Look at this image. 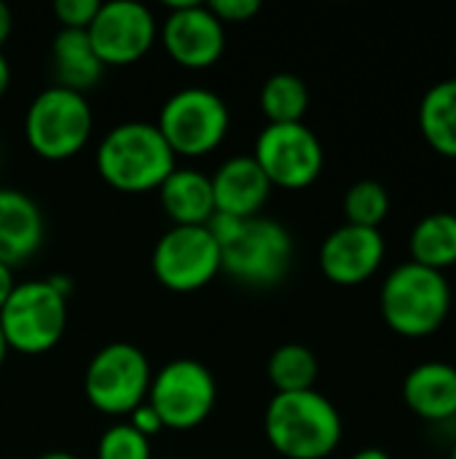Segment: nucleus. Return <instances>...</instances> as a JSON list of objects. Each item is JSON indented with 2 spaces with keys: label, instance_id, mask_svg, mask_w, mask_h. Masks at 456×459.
I'll return each mask as SVG.
<instances>
[{
  "label": "nucleus",
  "instance_id": "11",
  "mask_svg": "<svg viewBox=\"0 0 456 459\" xmlns=\"http://www.w3.org/2000/svg\"><path fill=\"white\" fill-rule=\"evenodd\" d=\"M153 277L172 293H194L220 274V247L207 226H172L151 255Z\"/></svg>",
  "mask_w": 456,
  "mask_h": 459
},
{
  "label": "nucleus",
  "instance_id": "28",
  "mask_svg": "<svg viewBox=\"0 0 456 459\" xmlns=\"http://www.w3.org/2000/svg\"><path fill=\"white\" fill-rule=\"evenodd\" d=\"M129 425H132L140 436H145L148 441L164 430V422L159 420V414L151 409V403H148V401H145L142 406H137V409L129 414Z\"/></svg>",
  "mask_w": 456,
  "mask_h": 459
},
{
  "label": "nucleus",
  "instance_id": "16",
  "mask_svg": "<svg viewBox=\"0 0 456 459\" xmlns=\"http://www.w3.org/2000/svg\"><path fill=\"white\" fill-rule=\"evenodd\" d=\"M46 239V221L32 196L19 188H0V264H27Z\"/></svg>",
  "mask_w": 456,
  "mask_h": 459
},
{
  "label": "nucleus",
  "instance_id": "33",
  "mask_svg": "<svg viewBox=\"0 0 456 459\" xmlns=\"http://www.w3.org/2000/svg\"><path fill=\"white\" fill-rule=\"evenodd\" d=\"M38 459H78L75 455H70V452H46L43 457Z\"/></svg>",
  "mask_w": 456,
  "mask_h": 459
},
{
  "label": "nucleus",
  "instance_id": "20",
  "mask_svg": "<svg viewBox=\"0 0 456 459\" xmlns=\"http://www.w3.org/2000/svg\"><path fill=\"white\" fill-rule=\"evenodd\" d=\"M419 129L427 145L456 159V78L433 83L419 102Z\"/></svg>",
  "mask_w": 456,
  "mask_h": 459
},
{
  "label": "nucleus",
  "instance_id": "27",
  "mask_svg": "<svg viewBox=\"0 0 456 459\" xmlns=\"http://www.w3.org/2000/svg\"><path fill=\"white\" fill-rule=\"evenodd\" d=\"M207 8L218 16V22L226 27V24H242V22H250L258 11H261V3L258 0H212L207 3Z\"/></svg>",
  "mask_w": 456,
  "mask_h": 459
},
{
  "label": "nucleus",
  "instance_id": "19",
  "mask_svg": "<svg viewBox=\"0 0 456 459\" xmlns=\"http://www.w3.org/2000/svg\"><path fill=\"white\" fill-rule=\"evenodd\" d=\"M56 86L86 94L102 81L105 65L99 62L86 30H59L51 48Z\"/></svg>",
  "mask_w": 456,
  "mask_h": 459
},
{
  "label": "nucleus",
  "instance_id": "14",
  "mask_svg": "<svg viewBox=\"0 0 456 459\" xmlns=\"http://www.w3.org/2000/svg\"><path fill=\"white\" fill-rule=\"evenodd\" d=\"M387 245L379 229L344 223L333 229L320 247V269L325 280L341 288L368 282L384 264Z\"/></svg>",
  "mask_w": 456,
  "mask_h": 459
},
{
  "label": "nucleus",
  "instance_id": "34",
  "mask_svg": "<svg viewBox=\"0 0 456 459\" xmlns=\"http://www.w3.org/2000/svg\"><path fill=\"white\" fill-rule=\"evenodd\" d=\"M5 355H8V347H5V339H3V333H0V368H3V363H5Z\"/></svg>",
  "mask_w": 456,
  "mask_h": 459
},
{
  "label": "nucleus",
  "instance_id": "24",
  "mask_svg": "<svg viewBox=\"0 0 456 459\" xmlns=\"http://www.w3.org/2000/svg\"><path fill=\"white\" fill-rule=\"evenodd\" d=\"M347 223L363 229H379L390 215V194L379 180H357L344 194Z\"/></svg>",
  "mask_w": 456,
  "mask_h": 459
},
{
  "label": "nucleus",
  "instance_id": "23",
  "mask_svg": "<svg viewBox=\"0 0 456 459\" xmlns=\"http://www.w3.org/2000/svg\"><path fill=\"white\" fill-rule=\"evenodd\" d=\"M269 382L277 393H304L314 390L320 377L317 355L304 344H282L269 358Z\"/></svg>",
  "mask_w": 456,
  "mask_h": 459
},
{
  "label": "nucleus",
  "instance_id": "2",
  "mask_svg": "<svg viewBox=\"0 0 456 459\" xmlns=\"http://www.w3.org/2000/svg\"><path fill=\"white\" fill-rule=\"evenodd\" d=\"M263 430L280 457L325 459L339 449L344 422L339 409L317 390L274 393L263 417Z\"/></svg>",
  "mask_w": 456,
  "mask_h": 459
},
{
  "label": "nucleus",
  "instance_id": "7",
  "mask_svg": "<svg viewBox=\"0 0 456 459\" xmlns=\"http://www.w3.org/2000/svg\"><path fill=\"white\" fill-rule=\"evenodd\" d=\"M156 126L175 156L199 159L220 148L231 126V113L220 94L188 86L161 105Z\"/></svg>",
  "mask_w": 456,
  "mask_h": 459
},
{
  "label": "nucleus",
  "instance_id": "12",
  "mask_svg": "<svg viewBox=\"0 0 456 459\" xmlns=\"http://www.w3.org/2000/svg\"><path fill=\"white\" fill-rule=\"evenodd\" d=\"M86 35L105 67H121L142 59L153 48L159 38V24L145 3L110 0L99 3V11Z\"/></svg>",
  "mask_w": 456,
  "mask_h": 459
},
{
  "label": "nucleus",
  "instance_id": "6",
  "mask_svg": "<svg viewBox=\"0 0 456 459\" xmlns=\"http://www.w3.org/2000/svg\"><path fill=\"white\" fill-rule=\"evenodd\" d=\"M67 328V299L48 280L13 285L0 309V333L5 347L19 355H43L54 350Z\"/></svg>",
  "mask_w": 456,
  "mask_h": 459
},
{
  "label": "nucleus",
  "instance_id": "29",
  "mask_svg": "<svg viewBox=\"0 0 456 459\" xmlns=\"http://www.w3.org/2000/svg\"><path fill=\"white\" fill-rule=\"evenodd\" d=\"M13 285H16V282H13V269H8L5 264H0V309H3V304L8 301Z\"/></svg>",
  "mask_w": 456,
  "mask_h": 459
},
{
  "label": "nucleus",
  "instance_id": "13",
  "mask_svg": "<svg viewBox=\"0 0 456 459\" xmlns=\"http://www.w3.org/2000/svg\"><path fill=\"white\" fill-rule=\"evenodd\" d=\"M169 13L159 30L169 59L185 70H207L218 65L226 51V27L218 16L196 0L167 3Z\"/></svg>",
  "mask_w": 456,
  "mask_h": 459
},
{
  "label": "nucleus",
  "instance_id": "32",
  "mask_svg": "<svg viewBox=\"0 0 456 459\" xmlns=\"http://www.w3.org/2000/svg\"><path fill=\"white\" fill-rule=\"evenodd\" d=\"M349 459H392L384 449H379V446H368V449H360V452H355Z\"/></svg>",
  "mask_w": 456,
  "mask_h": 459
},
{
  "label": "nucleus",
  "instance_id": "10",
  "mask_svg": "<svg viewBox=\"0 0 456 459\" xmlns=\"http://www.w3.org/2000/svg\"><path fill=\"white\" fill-rule=\"evenodd\" d=\"M253 159L269 178L271 188L277 186L288 191L309 188L325 167L323 143L304 121L266 124L255 140Z\"/></svg>",
  "mask_w": 456,
  "mask_h": 459
},
{
  "label": "nucleus",
  "instance_id": "36",
  "mask_svg": "<svg viewBox=\"0 0 456 459\" xmlns=\"http://www.w3.org/2000/svg\"><path fill=\"white\" fill-rule=\"evenodd\" d=\"M0 156H3V148H0Z\"/></svg>",
  "mask_w": 456,
  "mask_h": 459
},
{
  "label": "nucleus",
  "instance_id": "21",
  "mask_svg": "<svg viewBox=\"0 0 456 459\" xmlns=\"http://www.w3.org/2000/svg\"><path fill=\"white\" fill-rule=\"evenodd\" d=\"M409 253L414 264L441 274L456 266V212L425 215L409 237Z\"/></svg>",
  "mask_w": 456,
  "mask_h": 459
},
{
  "label": "nucleus",
  "instance_id": "17",
  "mask_svg": "<svg viewBox=\"0 0 456 459\" xmlns=\"http://www.w3.org/2000/svg\"><path fill=\"white\" fill-rule=\"evenodd\" d=\"M403 401L425 422L456 420V366L446 360L414 366L403 379Z\"/></svg>",
  "mask_w": 456,
  "mask_h": 459
},
{
  "label": "nucleus",
  "instance_id": "4",
  "mask_svg": "<svg viewBox=\"0 0 456 459\" xmlns=\"http://www.w3.org/2000/svg\"><path fill=\"white\" fill-rule=\"evenodd\" d=\"M379 309L390 331L403 339L433 336L452 312V285L446 274L414 261L395 266L379 290Z\"/></svg>",
  "mask_w": 456,
  "mask_h": 459
},
{
  "label": "nucleus",
  "instance_id": "26",
  "mask_svg": "<svg viewBox=\"0 0 456 459\" xmlns=\"http://www.w3.org/2000/svg\"><path fill=\"white\" fill-rule=\"evenodd\" d=\"M99 11V0H56L54 16L62 30H89Z\"/></svg>",
  "mask_w": 456,
  "mask_h": 459
},
{
  "label": "nucleus",
  "instance_id": "8",
  "mask_svg": "<svg viewBox=\"0 0 456 459\" xmlns=\"http://www.w3.org/2000/svg\"><path fill=\"white\" fill-rule=\"evenodd\" d=\"M151 379L153 371L145 352L129 342H113L89 360L83 393L99 414L129 417L148 401Z\"/></svg>",
  "mask_w": 456,
  "mask_h": 459
},
{
  "label": "nucleus",
  "instance_id": "35",
  "mask_svg": "<svg viewBox=\"0 0 456 459\" xmlns=\"http://www.w3.org/2000/svg\"><path fill=\"white\" fill-rule=\"evenodd\" d=\"M449 459H456V444L452 446V455H449Z\"/></svg>",
  "mask_w": 456,
  "mask_h": 459
},
{
  "label": "nucleus",
  "instance_id": "15",
  "mask_svg": "<svg viewBox=\"0 0 456 459\" xmlns=\"http://www.w3.org/2000/svg\"><path fill=\"white\" fill-rule=\"evenodd\" d=\"M215 212L231 218H255L271 196V183L253 156H231L210 178Z\"/></svg>",
  "mask_w": 456,
  "mask_h": 459
},
{
  "label": "nucleus",
  "instance_id": "31",
  "mask_svg": "<svg viewBox=\"0 0 456 459\" xmlns=\"http://www.w3.org/2000/svg\"><path fill=\"white\" fill-rule=\"evenodd\" d=\"M8 86H11V65H8V59L0 51V100L8 91Z\"/></svg>",
  "mask_w": 456,
  "mask_h": 459
},
{
  "label": "nucleus",
  "instance_id": "25",
  "mask_svg": "<svg viewBox=\"0 0 456 459\" xmlns=\"http://www.w3.org/2000/svg\"><path fill=\"white\" fill-rule=\"evenodd\" d=\"M97 459H153L151 441L140 436L129 422L108 428L97 444Z\"/></svg>",
  "mask_w": 456,
  "mask_h": 459
},
{
  "label": "nucleus",
  "instance_id": "30",
  "mask_svg": "<svg viewBox=\"0 0 456 459\" xmlns=\"http://www.w3.org/2000/svg\"><path fill=\"white\" fill-rule=\"evenodd\" d=\"M11 30H13V13H11V8L0 0V48H3V43L11 38Z\"/></svg>",
  "mask_w": 456,
  "mask_h": 459
},
{
  "label": "nucleus",
  "instance_id": "9",
  "mask_svg": "<svg viewBox=\"0 0 456 459\" xmlns=\"http://www.w3.org/2000/svg\"><path fill=\"white\" fill-rule=\"evenodd\" d=\"M218 385L212 371L191 358L161 366L148 390V403L164 422V430H194L215 409Z\"/></svg>",
  "mask_w": 456,
  "mask_h": 459
},
{
  "label": "nucleus",
  "instance_id": "5",
  "mask_svg": "<svg viewBox=\"0 0 456 459\" xmlns=\"http://www.w3.org/2000/svg\"><path fill=\"white\" fill-rule=\"evenodd\" d=\"M94 116L86 94L48 86L27 108L24 137L35 156L46 161H65L81 153L91 137Z\"/></svg>",
  "mask_w": 456,
  "mask_h": 459
},
{
  "label": "nucleus",
  "instance_id": "22",
  "mask_svg": "<svg viewBox=\"0 0 456 459\" xmlns=\"http://www.w3.org/2000/svg\"><path fill=\"white\" fill-rule=\"evenodd\" d=\"M309 108V89L293 73H274L261 89V110L269 124H301Z\"/></svg>",
  "mask_w": 456,
  "mask_h": 459
},
{
  "label": "nucleus",
  "instance_id": "1",
  "mask_svg": "<svg viewBox=\"0 0 456 459\" xmlns=\"http://www.w3.org/2000/svg\"><path fill=\"white\" fill-rule=\"evenodd\" d=\"M207 231L220 247V272L247 288H274L293 266L290 231L263 215L231 218L215 212Z\"/></svg>",
  "mask_w": 456,
  "mask_h": 459
},
{
  "label": "nucleus",
  "instance_id": "18",
  "mask_svg": "<svg viewBox=\"0 0 456 459\" xmlns=\"http://www.w3.org/2000/svg\"><path fill=\"white\" fill-rule=\"evenodd\" d=\"M161 210L172 226H207L215 215L212 183L199 169H172L159 186Z\"/></svg>",
  "mask_w": 456,
  "mask_h": 459
},
{
  "label": "nucleus",
  "instance_id": "3",
  "mask_svg": "<svg viewBox=\"0 0 456 459\" xmlns=\"http://www.w3.org/2000/svg\"><path fill=\"white\" fill-rule=\"evenodd\" d=\"M175 153L161 137L156 124L124 121L113 126L97 148L99 178L124 194L159 191L167 175L175 169Z\"/></svg>",
  "mask_w": 456,
  "mask_h": 459
}]
</instances>
